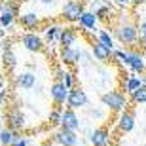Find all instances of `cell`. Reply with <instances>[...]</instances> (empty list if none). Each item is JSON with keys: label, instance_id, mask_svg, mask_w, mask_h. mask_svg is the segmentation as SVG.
Listing matches in <instances>:
<instances>
[{"label": "cell", "instance_id": "18", "mask_svg": "<svg viewBox=\"0 0 146 146\" xmlns=\"http://www.w3.org/2000/svg\"><path fill=\"white\" fill-rule=\"evenodd\" d=\"M19 23H21L23 29H29V31H33L40 25V17H38L36 11H27V13H23L19 17Z\"/></svg>", "mask_w": 146, "mask_h": 146}, {"label": "cell", "instance_id": "2", "mask_svg": "<svg viewBox=\"0 0 146 146\" xmlns=\"http://www.w3.org/2000/svg\"><path fill=\"white\" fill-rule=\"evenodd\" d=\"M114 33H116V38H118L121 44H125V46L137 44L139 42V36H141L139 27H135L133 23H119Z\"/></svg>", "mask_w": 146, "mask_h": 146}, {"label": "cell", "instance_id": "20", "mask_svg": "<svg viewBox=\"0 0 146 146\" xmlns=\"http://www.w3.org/2000/svg\"><path fill=\"white\" fill-rule=\"evenodd\" d=\"M141 86H142V78H139V76H129V78H125V82H123V91L131 95V93L137 91Z\"/></svg>", "mask_w": 146, "mask_h": 146}, {"label": "cell", "instance_id": "16", "mask_svg": "<svg viewBox=\"0 0 146 146\" xmlns=\"http://www.w3.org/2000/svg\"><path fill=\"white\" fill-rule=\"evenodd\" d=\"M78 38V33L76 29L72 27H63L61 29V36H59V42H61V48H72Z\"/></svg>", "mask_w": 146, "mask_h": 146}, {"label": "cell", "instance_id": "42", "mask_svg": "<svg viewBox=\"0 0 146 146\" xmlns=\"http://www.w3.org/2000/svg\"><path fill=\"white\" fill-rule=\"evenodd\" d=\"M144 146H146V144H144Z\"/></svg>", "mask_w": 146, "mask_h": 146}, {"label": "cell", "instance_id": "3", "mask_svg": "<svg viewBox=\"0 0 146 146\" xmlns=\"http://www.w3.org/2000/svg\"><path fill=\"white\" fill-rule=\"evenodd\" d=\"M101 103H103L106 108H110L112 112H121V110H125V106H127V99H125V95L121 91L112 89V91H106V93L101 95Z\"/></svg>", "mask_w": 146, "mask_h": 146}, {"label": "cell", "instance_id": "14", "mask_svg": "<svg viewBox=\"0 0 146 146\" xmlns=\"http://www.w3.org/2000/svg\"><path fill=\"white\" fill-rule=\"evenodd\" d=\"M8 127L13 131H21L25 127V116L19 108H11L8 114Z\"/></svg>", "mask_w": 146, "mask_h": 146}, {"label": "cell", "instance_id": "36", "mask_svg": "<svg viewBox=\"0 0 146 146\" xmlns=\"http://www.w3.org/2000/svg\"><path fill=\"white\" fill-rule=\"evenodd\" d=\"M42 4H46V6H51V4H55V0H40Z\"/></svg>", "mask_w": 146, "mask_h": 146}, {"label": "cell", "instance_id": "27", "mask_svg": "<svg viewBox=\"0 0 146 146\" xmlns=\"http://www.w3.org/2000/svg\"><path fill=\"white\" fill-rule=\"evenodd\" d=\"M63 82H65V86L68 87V89H72V87L76 86V76L72 74V72H66V70H65V76H63Z\"/></svg>", "mask_w": 146, "mask_h": 146}, {"label": "cell", "instance_id": "15", "mask_svg": "<svg viewBox=\"0 0 146 146\" xmlns=\"http://www.w3.org/2000/svg\"><path fill=\"white\" fill-rule=\"evenodd\" d=\"M15 84L17 87H21V89H33L36 86V76H34L33 70H25L15 78Z\"/></svg>", "mask_w": 146, "mask_h": 146}, {"label": "cell", "instance_id": "26", "mask_svg": "<svg viewBox=\"0 0 146 146\" xmlns=\"http://www.w3.org/2000/svg\"><path fill=\"white\" fill-rule=\"evenodd\" d=\"M61 121H63V110L57 106V108H53L49 112V123L51 125H61Z\"/></svg>", "mask_w": 146, "mask_h": 146}, {"label": "cell", "instance_id": "4", "mask_svg": "<svg viewBox=\"0 0 146 146\" xmlns=\"http://www.w3.org/2000/svg\"><path fill=\"white\" fill-rule=\"evenodd\" d=\"M19 6H21V2L6 0L2 6V11H0V27H10L15 21V17L19 15Z\"/></svg>", "mask_w": 146, "mask_h": 146}, {"label": "cell", "instance_id": "17", "mask_svg": "<svg viewBox=\"0 0 146 146\" xmlns=\"http://www.w3.org/2000/svg\"><path fill=\"white\" fill-rule=\"evenodd\" d=\"M59 57H61V63H63V65H66V66H72V65H76V63H78L80 51H76L74 48H61V53H59Z\"/></svg>", "mask_w": 146, "mask_h": 146}, {"label": "cell", "instance_id": "21", "mask_svg": "<svg viewBox=\"0 0 146 146\" xmlns=\"http://www.w3.org/2000/svg\"><path fill=\"white\" fill-rule=\"evenodd\" d=\"M17 139V131L13 129H2V137H0V144L2 146H13V142H15Z\"/></svg>", "mask_w": 146, "mask_h": 146}, {"label": "cell", "instance_id": "34", "mask_svg": "<svg viewBox=\"0 0 146 146\" xmlns=\"http://www.w3.org/2000/svg\"><path fill=\"white\" fill-rule=\"evenodd\" d=\"M139 44H141V46H146V34H141V36H139Z\"/></svg>", "mask_w": 146, "mask_h": 146}, {"label": "cell", "instance_id": "10", "mask_svg": "<svg viewBox=\"0 0 146 146\" xmlns=\"http://www.w3.org/2000/svg\"><path fill=\"white\" fill-rule=\"evenodd\" d=\"M118 129L121 133H131L135 129V114L131 110H121L118 118Z\"/></svg>", "mask_w": 146, "mask_h": 146}, {"label": "cell", "instance_id": "31", "mask_svg": "<svg viewBox=\"0 0 146 146\" xmlns=\"http://www.w3.org/2000/svg\"><path fill=\"white\" fill-rule=\"evenodd\" d=\"M139 33H141V34H146V17L141 21V25H139Z\"/></svg>", "mask_w": 146, "mask_h": 146}, {"label": "cell", "instance_id": "39", "mask_svg": "<svg viewBox=\"0 0 146 146\" xmlns=\"http://www.w3.org/2000/svg\"><path fill=\"white\" fill-rule=\"evenodd\" d=\"M19 2H21V4H27V2H31V0H19Z\"/></svg>", "mask_w": 146, "mask_h": 146}, {"label": "cell", "instance_id": "5", "mask_svg": "<svg viewBox=\"0 0 146 146\" xmlns=\"http://www.w3.org/2000/svg\"><path fill=\"white\" fill-rule=\"evenodd\" d=\"M84 11H86L84 10V4L78 2V0H68V2H65V6L61 8V13H63V17H65L66 21H78Z\"/></svg>", "mask_w": 146, "mask_h": 146}, {"label": "cell", "instance_id": "6", "mask_svg": "<svg viewBox=\"0 0 146 146\" xmlns=\"http://www.w3.org/2000/svg\"><path fill=\"white\" fill-rule=\"evenodd\" d=\"M68 93H70V89L65 86V82H63V80H55L53 84H51L49 95H51V99H53V103L57 104V106H61V104H65V103H66V99H68Z\"/></svg>", "mask_w": 146, "mask_h": 146}, {"label": "cell", "instance_id": "13", "mask_svg": "<svg viewBox=\"0 0 146 146\" xmlns=\"http://www.w3.org/2000/svg\"><path fill=\"white\" fill-rule=\"evenodd\" d=\"M112 51L114 49H110V48H106L103 42H99V40H95L93 42V46H91V53H93V57L97 61H101V63H108V59L112 57Z\"/></svg>", "mask_w": 146, "mask_h": 146}, {"label": "cell", "instance_id": "11", "mask_svg": "<svg viewBox=\"0 0 146 146\" xmlns=\"http://www.w3.org/2000/svg\"><path fill=\"white\" fill-rule=\"evenodd\" d=\"M89 142L91 146H108L110 142V131L108 127H97V129H93L91 137H89Z\"/></svg>", "mask_w": 146, "mask_h": 146}, {"label": "cell", "instance_id": "19", "mask_svg": "<svg viewBox=\"0 0 146 146\" xmlns=\"http://www.w3.org/2000/svg\"><path fill=\"white\" fill-rule=\"evenodd\" d=\"M97 21H99V17H97V13H93V11H84L82 17L78 19L80 27H84L86 31H93V29L97 27Z\"/></svg>", "mask_w": 146, "mask_h": 146}, {"label": "cell", "instance_id": "32", "mask_svg": "<svg viewBox=\"0 0 146 146\" xmlns=\"http://www.w3.org/2000/svg\"><path fill=\"white\" fill-rule=\"evenodd\" d=\"M87 116L89 118H101V112L99 110H87Z\"/></svg>", "mask_w": 146, "mask_h": 146}, {"label": "cell", "instance_id": "22", "mask_svg": "<svg viewBox=\"0 0 146 146\" xmlns=\"http://www.w3.org/2000/svg\"><path fill=\"white\" fill-rule=\"evenodd\" d=\"M44 34H46V40H48V42H57L59 36H61V27L53 23V25H49V27L44 31Z\"/></svg>", "mask_w": 146, "mask_h": 146}, {"label": "cell", "instance_id": "8", "mask_svg": "<svg viewBox=\"0 0 146 146\" xmlns=\"http://www.w3.org/2000/svg\"><path fill=\"white\" fill-rule=\"evenodd\" d=\"M80 118H78V114H76L74 108H66L63 110V121H61V127L63 129H70V131H78L80 129Z\"/></svg>", "mask_w": 146, "mask_h": 146}, {"label": "cell", "instance_id": "23", "mask_svg": "<svg viewBox=\"0 0 146 146\" xmlns=\"http://www.w3.org/2000/svg\"><path fill=\"white\" fill-rule=\"evenodd\" d=\"M131 101H133V103H137V104L146 103V86H144V84H142L137 91L131 93Z\"/></svg>", "mask_w": 146, "mask_h": 146}, {"label": "cell", "instance_id": "38", "mask_svg": "<svg viewBox=\"0 0 146 146\" xmlns=\"http://www.w3.org/2000/svg\"><path fill=\"white\" fill-rule=\"evenodd\" d=\"M141 78H142V84L146 86V74H144V76H141Z\"/></svg>", "mask_w": 146, "mask_h": 146}, {"label": "cell", "instance_id": "35", "mask_svg": "<svg viewBox=\"0 0 146 146\" xmlns=\"http://www.w3.org/2000/svg\"><path fill=\"white\" fill-rule=\"evenodd\" d=\"M146 0H131V4L133 6H141V4H144Z\"/></svg>", "mask_w": 146, "mask_h": 146}, {"label": "cell", "instance_id": "28", "mask_svg": "<svg viewBox=\"0 0 146 146\" xmlns=\"http://www.w3.org/2000/svg\"><path fill=\"white\" fill-rule=\"evenodd\" d=\"M91 55H93V53H87V51H80V57H78L80 65L89 66V65H91Z\"/></svg>", "mask_w": 146, "mask_h": 146}, {"label": "cell", "instance_id": "24", "mask_svg": "<svg viewBox=\"0 0 146 146\" xmlns=\"http://www.w3.org/2000/svg\"><path fill=\"white\" fill-rule=\"evenodd\" d=\"M2 59H4V65L8 66V68H13L15 66V53L11 51V48H6L4 49V53H2Z\"/></svg>", "mask_w": 146, "mask_h": 146}, {"label": "cell", "instance_id": "12", "mask_svg": "<svg viewBox=\"0 0 146 146\" xmlns=\"http://www.w3.org/2000/svg\"><path fill=\"white\" fill-rule=\"evenodd\" d=\"M21 42H23V46H25V49H29V51H34V53H38V51H42V49H44L42 38L38 36V34H34V33L23 34Z\"/></svg>", "mask_w": 146, "mask_h": 146}, {"label": "cell", "instance_id": "37", "mask_svg": "<svg viewBox=\"0 0 146 146\" xmlns=\"http://www.w3.org/2000/svg\"><path fill=\"white\" fill-rule=\"evenodd\" d=\"M116 2H119V4H131V0H116Z\"/></svg>", "mask_w": 146, "mask_h": 146}, {"label": "cell", "instance_id": "29", "mask_svg": "<svg viewBox=\"0 0 146 146\" xmlns=\"http://www.w3.org/2000/svg\"><path fill=\"white\" fill-rule=\"evenodd\" d=\"M95 13H97L99 19H106V15H108V8H106V6H103V8H99Z\"/></svg>", "mask_w": 146, "mask_h": 146}, {"label": "cell", "instance_id": "40", "mask_svg": "<svg viewBox=\"0 0 146 146\" xmlns=\"http://www.w3.org/2000/svg\"><path fill=\"white\" fill-rule=\"evenodd\" d=\"M2 6H4V0H0V11H2Z\"/></svg>", "mask_w": 146, "mask_h": 146}, {"label": "cell", "instance_id": "7", "mask_svg": "<svg viewBox=\"0 0 146 146\" xmlns=\"http://www.w3.org/2000/svg\"><path fill=\"white\" fill-rule=\"evenodd\" d=\"M87 104V95H86V91L82 89V87H78V86H74L70 89V93H68V99H66V106L68 108H84Z\"/></svg>", "mask_w": 146, "mask_h": 146}, {"label": "cell", "instance_id": "33", "mask_svg": "<svg viewBox=\"0 0 146 146\" xmlns=\"http://www.w3.org/2000/svg\"><path fill=\"white\" fill-rule=\"evenodd\" d=\"M63 76H65V70H63V68H57V70H55V78H57V80H63Z\"/></svg>", "mask_w": 146, "mask_h": 146}, {"label": "cell", "instance_id": "41", "mask_svg": "<svg viewBox=\"0 0 146 146\" xmlns=\"http://www.w3.org/2000/svg\"><path fill=\"white\" fill-rule=\"evenodd\" d=\"M0 137H2V129H0ZM0 146H2V144H0Z\"/></svg>", "mask_w": 146, "mask_h": 146}, {"label": "cell", "instance_id": "30", "mask_svg": "<svg viewBox=\"0 0 146 146\" xmlns=\"http://www.w3.org/2000/svg\"><path fill=\"white\" fill-rule=\"evenodd\" d=\"M13 146H27V141H25L23 137H17L15 142H13Z\"/></svg>", "mask_w": 146, "mask_h": 146}, {"label": "cell", "instance_id": "25", "mask_svg": "<svg viewBox=\"0 0 146 146\" xmlns=\"http://www.w3.org/2000/svg\"><path fill=\"white\" fill-rule=\"evenodd\" d=\"M97 40H99V42H103L106 48L114 49V40H112V36H110L106 31H99V33H97Z\"/></svg>", "mask_w": 146, "mask_h": 146}, {"label": "cell", "instance_id": "1", "mask_svg": "<svg viewBox=\"0 0 146 146\" xmlns=\"http://www.w3.org/2000/svg\"><path fill=\"white\" fill-rule=\"evenodd\" d=\"M112 57L118 59L119 63H123L125 66H129L131 70L135 72H144L146 70V63L139 51H123V49H114Z\"/></svg>", "mask_w": 146, "mask_h": 146}, {"label": "cell", "instance_id": "9", "mask_svg": "<svg viewBox=\"0 0 146 146\" xmlns=\"http://www.w3.org/2000/svg\"><path fill=\"white\" fill-rule=\"evenodd\" d=\"M53 141L61 146H76L78 144V135H76V131H70V129H63L61 127L57 133H55Z\"/></svg>", "mask_w": 146, "mask_h": 146}]
</instances>
